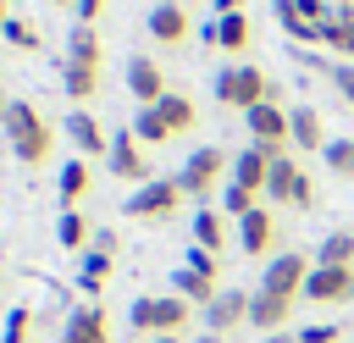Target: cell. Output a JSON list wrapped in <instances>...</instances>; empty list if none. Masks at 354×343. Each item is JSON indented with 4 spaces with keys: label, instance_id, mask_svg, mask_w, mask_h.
<instances>
[{
    "label": "cell",
    "instance_id": "1",
    "mask_svg": "<svg viewBox=\"0 0 354 343\" xmlns=\"http://www.w3.org/2000/svg\"><path fill=\"white\" fill-rule=\"evenodd\" d=\"M6 138H11V155H17L22 166H44L50 149H55L50 122L39 116L33 100H11V111H6Z\"/></svg>",
    "mask_w": 354,
    "mask_h": 343
},
{
    "label": "cell",
    "instance_id": "2",
    "mask_svg": "<svg viewBox=\"0 0 354 343\" xmlns=\"http://www.w3.org/2000/svg\"><path fill=\"white\" fill-rule=\"evenodd\" d=\"M216 100L232 111H254L260 100H277V83L254 61H232V66H216Z\"/></svg>",
    "mask_w": 354,
    "mask_h": 343
},
{
    "label": "cell",
    "instance_id": "3",
    "mask_svg": "<svg viewBox=\"0 0 354 343\" xmlns=\"http://www.w3.org/2000/svg\"><path fill=\"white\" fill-rule=\"evenodd\" d=\"M188 315H194L188 299H177V293H144V299H133L127 326H133V337H155V332H183Z\"/></svg>",
    "mask_w": 354,
    "mask_h": 343
},
{
    "label": "cell",
    "instance_id": "4",
    "mask_svg": "<svg viewBox=\"0 0 354 343\" xmlns=\"http://www.w3.org/2000/svg\"><path fill=\"white\" fill-rule=\"evenodd\" d=\"M188 194H183V183L177 177H149V183H138L133 194H127V216L133 221H171L177 216V205H183Z\"/></svg>",
    "mask_w": 354,
    "mask_h": 343
},
{
    "label": "cell",
    "instance_id": "5",
    "mask_svg": "<svg viewBox=\"0 0 354 343\" xmlns=\"http://www.w3.org/2000/svg\"><path fill=\"white\" fill-rule=\"evenodd\" d=\"M221 172H232V160H227L216 144H199V149L177 166V183H183V194H188V199H205V194H216V188H221Z\"/></svg>",
    "mask_w": 354,
    "mask_h": 343
},
{
    "label": "cell",
    "instance_id": "6",
    "mask_svg": "<svg viewBox=\"0 0 354 343\" xmlns=\"http://www.w3.org/2000/svg\"><path fill=\"white\" fill-rule=\"evenodd\" d=\"M315 271L310 254H271L266 271H260V293H277V299H304V277Z\"/></svg>",
    "mask_w": 354,
    "mask_h": 343
},
{
    "label": "cell",
    "instance_id": "7",
    "mask_svg": "<svg viewBox=\"0 0 354 343\" xmlns=\"http://www.w3.org/2000/svg\"><path fill=\"white\" fill-rule=\"evenodd\" d=\"M243 122H249V138L260 149H271V155H282V144H293V122H288V111L277 100H260L254 111H243Z\"/></svg>",
    "mask_w": 354,
    "mask_h": 343
},
{
    "label": "cell",
    "instance_id": "8",
    "mask_svg": "<svg viewBox=\"0 0 354 343\" xmlns=\"http://www.w3.org/2000/svg\"><path fill=\"white\" fill-rule=\"evenodd\" d=\"M310 304H354V266H315L304 277Z\"/></svg>",
    "mask_w": 354,
    "mask_h": 343
},
{
    "label": "cell",
    "instance_id": "9",
    "mask_svg": "<svg viewBox=\"0 0 354 343\" xmlns=\"http://www.w3.org/2000/svg\"><path fill=\"white\" fill-rule=\"evenodd\" d=\"M105 166H111V177H122V183H149V160H144V144L133 138V127L111 133V155H105Z\"/></svg>",
    "mask_w": 354,
    "mask_h": 343
},
{
    "label": "cell",
    "instance_id": "10",
    "mask_svg": "<svg viewBox=\"0 0 354 343\" xmlns=\"http://www.w3.org/2000/svg\"><path fill=\"white\" fill-rule=\"evenodd\" d=\"M249 299H254V293H243V288H221V293L205 304V332H221V337H227L232 326H243V321H249Z\"/></svg>",
    "mask_w": 354,
    "mask_h": 343
},
{
    "label": "cell",
    "instance_id": "11",
    "mask_svg": "<svg viewBox=\"0 0 354 343\" xmlns=\"http://www.w3.org/2000/svg\"><path fill=\"white\" fill-rule=\"evenodd\" d=\"M188 33H194V22H188V6H177V0H160V6H149V39H155V44L177 50Z\"/></svg>",
    "mask_w": 354,
    "mask_h": 343
},
{
    "label": "cell",
    "instance_id": "12",
    "mask_svg": "<svg viewBox=\"0 0 354 343\" xmlns=\"http://www.w3.org/2000/svg\"><path fill=\"white\" fill-rule=\"evenodd\" d=\"M61 343H111V321L100 304H77L61 321Z\"/></svg>",
    "mask_w": 354,
    "mask_h": 343
},
{
    "label": "cell",
    "instance_id": "13",
    "mask_svg": "<svg viewBox=\"0 0 354 343\" xmlns=\"http://www.w3.org/2000/svg\"><path fill=\"white\" fill-rule=\"evenodd\" d=\"M238 243H243V254L266 260V254H271V243H277V216H271L266 205H254V210L238 221Z\"/></svg>",
    "mask_w": 354,
    "mask_h": 343
},
{
    "label": "cell",
    "instance_id": "14",
    "mask_svg": "<svg viewBox=\"0 0 354 343\" xmlns=\"http://www.w3.org/2000/svg\"><path fill=\"white\" fill-rule=\"evenodd\" d=\"M271 149H260V144H249V149H238L232 155V172H227V183H243V188H254V194H266V177H271Z\"/></svg>",
    "mask_w": 354,
    "mask_h": 343
},
{
    "label": "cell",
    "instance_id": "15",
    "mask_svg": "<svg viewBox=\"0 0 354 343\" xmlns=\"http://www.w3.org/2000/svg\"><path fill=\"white\" fill-rule=\"evenodd\" d=\"M66 138H72L83 155H111V138H105V127L94 122L88 105H72V116H66Z\"/></svg>",
    "mask_w": 354,
    "mask_h": 343
},
{
    "label": "cell",
    "instance_id": "16",
    "mask_svg": "<svg viewBox=\"0 0 354 343\" xmlns=\"http://www.w3.org/2000/svg\"><path fill=\"white\" fill-rule=\"evenodd\" d=\"M127 94H133L138 105H155V100L166 94V77H160V66H155L149 55H133V61H127Z\"/></svg>",
    "mask_w": 354,
    "mask_h": 343
},
{
    "label": "cell",
    "instance_id": "17",
    "mask_svg": "<svg viewBox=\"0 0 354 343\" xmlns=\"http://www.w3.org/2000/svg\"><path fill=\"white\" fill-rule=\"evenodd\" d=\"M288 315H293V299H277V293H260V288H254V299H249V326H260V337H266V332H282Z\"/></svg>",
    "mask_w": 354,
    "mask_h": 343
},
{
    "label": "cell",
    "instance_id": "18",
    "mask_svg": "<svg viewBox=\"0 0 354 343\" xmlns=\"http://www.w3.org/2000/svg\"><path fill=\"white\" fill-rule=\"evenodd\" d=\"M61 89L72 105H88L100 94V66H83V61H61Z\"/></svg>",
    "mask_w": 354,
    "mask_h": 343
},
{
    "label": "cell",
    "instance_id": "19",
    "mask_svg": "<svg viewBox=\"0 0 354 343\" xmlns=\"http://www.w3.org/2000/svg\"><path fill=\"white\" fill-rule=\"evenodd\" d=\"M299 177H304V166H299L293 155H277V160H271V177H266V199H271V205H293Z\"/></svg>",
    "mask_w": 354,
    "mask_h": 343
},
{
    "label": "cell",
    "instance_id": "20",
    "mask_svg": "<svg viewBox=\"0 0 354 343\" xmlns=\"http://www.w3.org/2000/svg\"><path fill=\"white\" fill-rule=\"evenodd\" d=\"M105 277H111V254L105 249H83V260H77V293H88V304L100 299V288H105Z\"/></svg>",
    "mask_w": 354,
    "mask_h": 343
},
{
    "label": "cell",
    "instance_id": "21",
    "mask_svg": "<svg viewBox=\"0 0 354 343\" xmlns=\"http://www.w3.org/2000/svg\"><path fill=\"white\" fill-rule=\"evenodd\" d=\"M171 293L205 310V304H210V299H216L221 288H216V277H205V271H188V266H177V271H171Z\"/></svg>",
    "mask_w": 354,
    "mask_h": 343
},
{
    "label": "cell",
    "instance_id": "22",
    "mask_svg": "<svg viewBox=\"0 0 354 343\" xmlns=\"http://www.w3.org/2000/svg\"><path fill=\"white\" fill-rule=\"evenodd\" d=\"M100 55H105V44H100V28H94V22H72V33H66V61L100 66Z\"/></svg>",
    "mask_w": 354,
    "mask_h": 343
},
{
    "label": "cell",
    "instance_id": "23",
    "mask_svg": "<svg viewBox=\"0 0 354 343\" xmlns=\"http://www.w3.org/2000/svg\"><path fill=\"white\" fill-rule=\"evenodd\" d=\"M55 194H61V205H66V210H77V205L88 199V160H83V155L61 166V177H55Z\"/></svg>",
    "mask_w": 354,
    "mask_h": 343
},
{
    "label": "cell",
    "instance_id": "24",
    "mask_svg": "<svg viewBox=\"0 0 354 343\" xmlns=\"http://www.w3.org/2000/svg\"><path fill=\"white\" fill-rule=\"evenodd\" d=\"M288 122H293V149H326V127H321V111L299 105V111H288Z\"/></svg>",
    "mask_w": 354,
    "mask_h": 343
},
{
    "label": "cell",
    "instance_id": "25",
    "mask_svg": "<svg viewBox=\"0 0 354 343\" xmlns=\"http://www.w3.org/2000/svg\"><path fill=\"white\" fill-rule=\"evenodd\" d=\"M155 111H160V122L171 127V138H177V133H188V127H194V116H199V111H194V100H188V94H171V89L155 100Z\"/></svg>",
    "mask_w": 354,
    "mask_h": 343
},
{
    "label": "cell",
    "instance_id": "26",
    "mask_svg": "<svg viewBox=\"0 0 354 343\" xmlns=\"http://www.w3.org/2000/svg\"><path fill=\"white\" fill-rule=\"evenodd\" d=\"M194 243L199 249H210V254H221V243H227V216L221 210H194Z\"/></svg>",
    "mask_w": 354,
    "mask_h": 343
},
{
    "label": "cell",
    "instance_id": "27",
    "mask_svg": "<svg viewBox=\"0 0 354 343\" xmlns=\"http://www.w3.org/2000/svg\"><path fill=\"white\" fill-rule=\"evenodd\" d=\"M321 44H332L343 61H354V6H343L332 22H321Z\"/></svg>",
    "mask_w": 354,
    "mask_h": 343
},
{
    "label": "cell",
    "instance_id": "28",
    "mask_svg": "<svg viewBox=\"0 0 354 343\" xmlns=\"http://www.w3.org/2000/svg\"><path fill=\"white\" fill-rule=\"evenodd\" d=\"M315 266H354V232H348V227L326 232V238L315 243Z\"/></svg>",
    "mask_w": 354,
    "mask_h": 343
},
{
    "label": "cell",
    "instance_id": "29",
    "mask_svg": "<svg viewBox=\"0 0 354 343\" xmlns=\"http://www.w3.org/2000/svg\"><path fill=\"white\" fill-rule=\"evenodd\" d=\"M271 11H277V22H282V33H288V39H299V44H321V28H315V22H304L293 0H271Z\"/></svg>",
    "mask_w": 354,
    "mask_h": 343
},
{
    "label": "cell",
    "instance_id": "30",
    "mask_svg": "<svg viewBox=\"0 0 354 343\" xmlns=\"http://www.w3.org/2000/svg\"><path fill=\"white\" fill-rule=\"evenodd\" d=\"M127 127H133V138H138V144H166V138H171V127L160 122V111H155V105H138Z\"/></svg>",
    "mask_w": 354,
    "mask_h": 343
},
{
    "label": "cell",
    "instance_id": "31",
    "mask_svg": "<svg viewBox=\"0 0 354 343\" xmlns=\"http://www.w3.org/2000/svg\"><path fill=\"white\" fill-rule=\"evenodd\" d=\"M55 238H61V249H88V216L83 210H61V221H55Z\"/></svg>",
    "mask_w": 354,
    "mask_h": 343
},
{
    "label": "cell",
    "instance_id": "32",
    "mask_svg": "<svg viewBox=\"0 0 354 343\" xmlns=\"http://www.w3.org/2000/svg\"><path fill=\"white\" fill-rule=\"evenodd\" d=\"M216 44H221V50H249V17H243V11L216 17Z\"/></svg>",
    "mask_w": 354,
    "mask_h": 343
},
{
    "label": "cell",
    "instance_id": "33",
    "mask_svg": "<svg viewBox=\"0 0 354 343\" xmlns=\"http://www.w3.org/2000/svg\"><path fill=\"white\" fill-rule=\"evenodd\" d=\"M254 205H260V194H254V188H243V183H227V188H221V216L243 221Z\"/></svg>",
    "mask_w": 354,
    "mask_h": 343
},
{
    "label": "cell",
    "instance_id": "34",
    "mask_svg": "<svg viewBox=\"0 0 354 343\" xmlns=\"http://www.w3.org/2000/svg\"><path fill=\"white\" fill-rule=\"evenodd\" d=\"M321 160H326V166H332L337 177H348V183H354V138H326Z\"/></svg>",
    "mask_w": 354,
    "mask_h": 343
},
{
    "label": "cell",
    "instance_id": "35",
    "mask_svg": "<svg viewBox=\"0 0 354 343\" xmlns=\"http://www.w3.org/2000/svg\"><path fill=\"white\" fill-rule=\"evenodd\" d=\"M28 332H33V310L28 304H11L6 310V326H0V343H28Z\"/></svg>",
    "mask_w": 354,
    "mask_h": 343
},
{
    "label": "cell",
    "instance_id": "36",
    "mask_svg": "<svg viewBox=\"0 0 354 343\" xmlns=\"http://www.w3.org/2000/svg\"><path fill=\"white\" fill-rule=\"evenodd\" d=\"M0 39H6L11 50H39V33H33V22H22V17H11Z\"/></svg>",
    "mask_w": 354,
    "mask_h": 343
},
{
    "label": "cell",
    "instance_id": "37",
    "mask_svg": "<svg viewBox=\"0 0 354 343\" xmlns=\"http://www.w3.org/2000/svg\"><path fill=\"white\" fill-rule=\"evenodd\" d=\"M183 266H188V271H205V277H216V271H221V254H210V249H199V243H188V254H183Z\"/></svg>",
    "mask_w": 354,
    "mask_h": 343
},
{
    "label": "cell",
    "instance_id": "38",
    "mask_svg": "<svg viewBox=\"0 0 354 343\" xmlns=\"http://www.w3.org/2000/svg\"><path fill=\"white\" fill-rule=\"evenodd\" d=\"M293 6H299V17H304V22H315V28L337 17V6H332V0H293Z\"/></svg>",
    "mask_w": 354,
    "mask_h": 343
},
{
    "label": "cell",
    "instance_id": "39",
    "mask_svg": "<svg viewBox=\"0 0 354 343\" xmlns=\"http://www.w3.org/2000/svg\"><path fill=\"white\" fill-rule=\"evenodd\" d=\"M326 77H332V89L354 105V61H332V72H326Z\"/></svg>",
    "mask_w": 354,
    "mask_h": 343
},
{
    "label": "cell",
    "instance_id": "40",
    "mask_svg": "<svg viewBox=\"0 0 354 343\" xmlns=\"http://www.w3.org/2000/svg\"><path fill=\"white\" fill-rule=\"evenodd\" d=\"M293 337H299V343H337L343 332H337L332 321H321V326H304V332H293Z\"/></svg>",
    "mask_w": 354,
    "mask_h": 343
},
{
    "label": "cell",
    "instance_id": "41",
    "mask_svg": "<svg viewBox=\"0 0 354 343\" xmlns=\"http://www.w3.org/2000/svg\"><path fill=\"white\" fill-rule=\"evenodd\" d=\"M72 11H77V22H94V17H100V11H105V0H77V6H72Z\"/></svg>",
    "mask_w": 354,
    "mask_h": 343
},
{
    "label": "cell",
    "instance_id": "42",
    "mask_svg": "<svg viewBox=\"0 0 354 343\" xmlns=\"http://www.w3.org/2000/svg\"><path fill=\"white\" fill-rule=\"evenodd\" d=\"M232 11H243V0H216V17H232Z\"/></svg>",
    "mask_w": 354,
    "mask_h": 343
},
{
    "label": "cell",
    "instance_id": "43",
    "mask_svg": "<svg viewBox=\"0 0 354 343\" xmlns=\"http://www.w3.org/2000/svg\"><path fill=\"white\" fill-rule=\"evenodd\" d=\"M144 343H183V332H155V337H144Z\"/></svg>",
    "mask_w": 354,
    "mask_h": 343
},
{
    "label": "cell",
    "instance_id": "44",
    "mask_svg": "<svg viewBox=\"0 0 354 343\" xmlns=\"http://www.w3.org/2000/svg\"><path fill=\"white\" fill-rule=\"evenodd\" d=\"M260 343H299V337H288V332H266Z\"/></svg>",
    "mask_w": 354,
    "mask_h": 343
},
{
    "label": "cell",
    "instance_id": "45",
    "mask_svg": "<svg viewBox=\"0 0 354 343\" xmlns=\"http://www.w3.org/2000/svg\"><path fill=\"white\" fill-rule=\"evenodd\" d=\"M194 343H227V337H221V332H205V337H194Z\"/></svg>",
    "mask_w": 354,
    "mask_h": 343
},
{
    "label": "cell",
    "instance_id": "46",
    "mask_svg": "<svg viewBox=\"0 0 354 343\" xmlns=\"http://www.w3.org/2000/svg\"><path fill=\"white\" fill-rule=\"evenodd\" d=\"M6 22H11V6H6V0H0V33H6Z\"/></svg>",
    "mask_w": 354,
    "mask_h": 343
},
{
    "label": "cell",
    "instance_id": "47",
    "mask_svg": "<svg viewBox=\"0 0 354 343\" xmlns=\"http://www.w3.org/2000/svg\"><path fill=\"white\" fill-rule=\"evenodd\" d=\"M6 111H11V100H6V94H0V127H6Z\"/></svg>",
    "mask_w": 354,
    "mask_h": 343
},
{
    "label": "cell",
    "instance_id": "48",
    "mask_svg": "<svg viewBox=\"0 0 354 343\" xmlns=\"http://www.w3.org/2000/svg\"><path fill=\"white\" fill-rule=\"evenodd\" d=\"M332 6H337V11H343V6H354V0H332Z\"/></svg>",
    "mask_w": 354,
    "mask_h": 343
},
{
    "label": "cell",
    "instance_id": "49",
    "mask_svg": "<svg viewBox=\"0 0 354 343\" xmlns=\"http://www.w3.org/2000/svg\"><path fill=\"white\" fill-rule=\"evenodd\" d=\"M50 6H77V0H50Z\"/></svg>",
    "mask_w": 354,
    "mask_h": 343
},
{
    "label": "cell",
    "instance_id": "50",
    "mask_svg": "<svg viewBox=\"0 0 354 343\" xmlns=\"http://www.w3.org/2000/svg\"><path fill=\"white\" fill-rule=\"evenodd\" d=\"M348 232H354V227H348Z\"/></svg>",
    "mask_w": 354,
    "mask_h": 343
}]
</instances>
